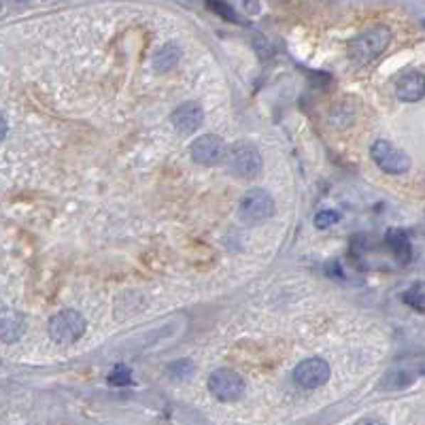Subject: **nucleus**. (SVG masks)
I'll list each match as a JSON object with an SVG mask.
<instances>
[{"instance_id": "f257e3e1", "label": "nucleus", "mask_w": 425, "mask_h": 425, "mask_svg": "<svg viewBox=\"0 0 425 425\" xmlns=\"http://www.w3.org/2000/svg\"><path fill=\"white\" fill-rule=\"evenodd\" d=\"M224 166L226 170L243 181L256 179L262 172V153L251 142H234L224 151Z\"/></svg>"}, {"instance_id": "f03ea898", "label": "nucleus", "mask_w": 425, "mask_h": 425, "mask_svg": "<svg viewBox=\"0 0 425 425\" xmlns=\"http://www.w3.org/2000/svg\"><path fill=\"white\" fill-rule=\"evenodd\" d=\"M392 41V32L387 26H374L364 32H360L351 43H349V60L355 66H366L370 64L379 53L385 51V47Z\"/></svg>"}, {"instance_id": "7ed1b4c3", "label": "nucleus", "mask_w": 425, "mask_h": 425, "mask_svg": "<svg viewBox=\"0 0 425 425\" xmlns=\"http://www.w3.org/2000/svg\"><path fill=\"white\" fill-rule=\"evenodd\" d=\"M275 213V200L273 196L262 189V187H256L251 191H247L243 198H241V204H238V219L245 224V226H258L262 221H266L271 215Z\"/></svg>"}, {"instance_id": "20e7f679", "label": "nucleus", "mask_w": 425, "mask_h": 425, "mask_svg": "<svg viewBox=\"0 0 425 425\" xmlns=\"http://www.w3.org/2000/svg\"><path fill=\"white\" fill-rule=\"evenodd\" d=\"M83 332H85V319L77 310L66 308L49 319V336L60 345L75 342L77 338L83 336Z\"/></svg>"}, {"instance_id": "39448f33", "label": "nucleus", "mask_w": 425, "mask_h": 425, "mask_svg": "<svg viewBox=\"0 0 425 425\" xmlns=\"http://www.w3.org/2000/svg\"><path fill=\"white\" fill-rule=\"evenodd\" d=\"M209 389L211 394L221 402H234L245 392V381L241 374H236L230 368H219L209 377Z\"/></svg>"}, {"instance_id": "423d86ee", "label": "nucleus", "mask_w": 425, "mask_h": 425, "mask_svg": "<svg viewBox=\"0 0 425 425\" xmlns=\"http://www.w3.org/2000/svg\"><path fill=\"white\" fill-rule=\"evenodd\" d=\"M370 153H372V159L377 162V166L389 174H402L411 168V157L389 141H377L372 145Z\"/></svg>"}, {"instance_id": "0eeeda50", "label": "nucleus", "mask_w": 425, "mask_h": 425, "mask_svg": "<svg viewBox=\"0 0 425 425\" xmlns=\"http://www.w3.org/2000/svg\"><path fill=\"white\" fill-rule=\"evenodd\" d=\"M327 379H330V366L321 357H308V360L300 362L293 370V381L302 389H317V387L325 385Z\"/></svg>"}, {"instance_id": "6e6552de", "label": "nucleus", "mask_w": 425, "mask_h": 425, "mask_svg": "<svg viewBox=\"0 0 425 425\" xmlns=\"http://www.w3.org/2000/svg\"><path fill=\"white\" fill-rule=\"evenodd\" d=\"M224 151H226V145L217 135H204V137L196 139L189 147L191 159L196 164H202V166L217 164L224 157Z\"/></svg>"}, {"instance_id": "1a4fd4ad", "label": "nucleus", "mask_w": 425, "mask_h": 425, "mask_svg": "<svg viewBox=\"0 0 425 425\" xmlns=\"http://www.w3.org/2000/svg\"><path fill=\"white\" fill-rule=\"evenodd\" d=\"M170 122L179 135H194L204 122V111L198 103H185L172 111Z\"/></svg>"}, {"instance_id": "9d476101", "label": "nucleus", "mask_w": 425, "mask_h": 425, "mask_svg": "<svg viewBox=\"0 0 425 425\" xmlns=\"http://www.w3.org/2000/svg\"><path fill=\"white\" fill-rule=\"evenodd\" d=\"M396 94L404 103H417L424 98V75L417 70L404 73L396 81Z\"/></svg>"}, {"instance_id": "9b49d317", "label": "nucleus", "mask_w": 425, "mask_h": 425, "mask_svg": "<svg viewBox=\"0 0 425 425\" xmlns=\"http://www.w3.org/2000/svg\"><path fill=\"white\" fill-rule=\"evenodd\" d=\"M421 372H424L421 364H419L417 368H413V366H396V368H392V370L385 374L381 387H383V389H404V387H409L411 383H415V381L421 377Z\"/></svg>"}, {"instance_id": "f8f14e48", "label": "nucleus", "mask_w": 425, "mask_h": 425, "mask_svg": "<svg viewBox=\"0 0 425 425\" xmlns=\"http://www.w3.org/2000/svg\"><path fill=\"white\" fill-rule=\"evenodd\" d=\"M26 332L23 315L17 310H2L0 313V340L2 342H17Z\"/></svg>"}, {"instance_id": "ddd939ff", "label": "nucleus", "mask_w": 425, "mask_h": 425, "mask_svg": "<svg viewBox=\"0 0 425 425\" xmlns=\"http://www.w3.org/2000/svg\"><path fill=\"white\" fill-rule=\"evenodd\" d=\"M387 245L394 249V253H396V258H398L400 262H409V260H411L413 247H411L409 236H406L402 230H392V232L387 234Z\"/></svg>"}, {"instance_id": "4468645a", "label": "nucleus", "mask_w": 425, "mask_h": 425, "mask_svg": "<svg viewBox=\"0 0 425 425\" xmlns=\"http://www.w3.org/2000/svg\"><path fill=\"white\" fill-rule=\"evenodd\" d=\"M179 58H181V51H179L177 45H164L155 53V58H153V68L157 73H166V70H170L179 62Z\"/></svg>"}, {"instance_id": "2eb2a0df", "label": "nucleus", "mask_w": 425, "mask_h": 425, "mask_svg": "<svg viewBox=\"0 0 425 425\" xmlns=\"http://www.w3.org/2000/svg\"><path fill=\"white\" fill-rule=\"evenodd\" d=\"M191 370H194V364L189 360H179V362L168 366V374L172 379H185V377L191 374Z\"/></svg>"}, {"instance_id": "dca6fc26", "label": "nucleus", "mask_w": 425, "mask_h": 425, "mask_svg": "<svg viewBox=\"0 0 425 425\" xmlns=\"http://www.w3.org/2000/svg\"><path fill=\"white\" fill-rule=\"evenodd\" d=\"M404 300L409 302V304H413L419 313L424 310V283H417L415 287H411V291H406L404 293Z\"/></svg>"}, {"instance_id": "f3484780", "label": "nucleus", "mask_w": 425, "mask_h": 425, "mask_svg": "<svg viewBox=\"0 0 425 425\" xmlns=\"http://www.w3.org/2000/svg\"><path fill=\"white\" fill-rule=\"evenodd\" d=\"M109 383L111 385H130L132 383V374H130V370L126 368V366H117L113 372H111V377H109Z\"/></svg>"}, {"instance_id": "a211bd4d", "label": "nucleus", "mask_w": 425, "mask_h": 425, "mask_svg": "<svg viewBox=\"0 0 425 425\" xmlns=\"http://www.w3.org/2000/svg\"><path fill=\"white\" fill-rule=\"evenodd\" d=\"M336 221H338V213H334V211H321V213H317V217H315V226H317L319 230H325V228L334 226Z\"/></svg>"}, {"instance_id": "6ab92c4d", "label": "nucleus", "mask_w": 425, "mask_h": 425, "mask_svg": "<svg viewBox=\"0 0 425 425\" xmlns=\"http://www.w3.org/2000/svg\"><path fill=\"white\" fill-rule=\"evenodd\" d=\"M4 137H6V117H4L2 111H0V142H2Z\"/></svg>"}, {"instance_id": "aec40b11", "label": "nucleus", "mask_w": 425, "mask_h": 425, "mask_svg": "<svg viewBox=\"0 0 425 425\" xmlns=\"http://www.w3.org/2000/svg\"><path fill=\"white\" fill-rule=\"evenodd\" d=\"M355 425H385V424H383L381 419H370V417H368V419H360Z\"/></svg>"}]
</instances>
